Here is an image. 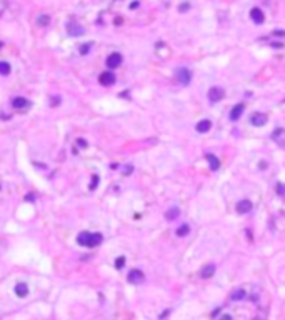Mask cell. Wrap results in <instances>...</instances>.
<instances>
[{
  "label": "cell",
  "mask_w": 285,
  "mask_h": 320,
  "mask_svg": "<svg viewBox=\"0 0 285 320\" xmlns=\"http://www.w3.org/2000/svg\"><path fill=\"white\" fill-rule=\"evenodd\" d=\"M104 240L102 233H90V232H80L77 235V243L82 247H97Z\"/></svg>",
  "instance_id": "obj_1"
},
{
  "label": "cell",
  "mask_w": 285,
  "mask_h": 320,
  "mask_svg": "<svg viewBox=\"0 0 285 320\" xmlns=\"http://www.w3.org/2000/svg\"><path fill=\"white\" fill-rule=\"evenodd\" d=\"M175 78H177V82L182 83V85H188L190 80H192V73H190L188 68L182 67V68H178V70L175 72Z\"/></svg>",
  "instance_id": "obj_2"
},
{
  "label": "cell",
  "mask_w": 285,
  "mask_h": 320,
  "mask_svg": "<svg viewBox=\"0 0 285 320\" xmlns=\"http://www.w3.org/2000/svg\"><path fill=\"white\" fill-rule=\"evenodd\" d=\"M122 55H120L119 52H114V53H110L109 57H107V67L110 68V70H114V68H119L120 65H122Z\"/></svg>",
  "instance_id": "obj_3"
},
{
  "label": "cell",
  "mask_w": 285,
  "mask_h": 320,
  "mask_svg": "<svg viewBox=\"0 0 285 320\" xmlns=\"http://www.w3.org/2000/svg\"><path fill=\"white\" fill-rule=\"evenodd\" d=\"M145 280V275H144V272L139 269H134V270H130L129 272V282L130 284H142Z\"/></svg>",
  "instance_id": "obj_4"
},
{
  "label": "cell",
  "mask_w": 285,
  "mask_h": 320,
  "mask_svg": "<svg viewBox=\"0 0 285 320\" xmlns=\"http://www.w3.org/2000/svg\"><path fill=\"white\" fill-rule=\"evenodd\" d=\"M252 202L247 200V198H244V200H239V203H237V207H235V210H237V213H249V212H252Z\"/></svg>",
  "instance_id": "obj_5"
},
{
  "label": "cell",
  "mask_w": 285,
  "mask_h": 320,
  "mask_svg": "<svg viewBox=\"0 0 285 320\" xmlns=\"http://www.w3.org/2000/svg\"><path fill=\"white\" fill-rule=\"evenodd\" d=\"M223 98V90L222 88H218V87H212L210 90H208V100L210 102H218V100H222Z\"/></svg>",
  "instance_id": "obj_6"
},
{
  "label": "cell",
  "mask_w": 285,
  "mask_h": 320,
  "mask_svg": "<svg viewBox=\"0 0 285 320\" xmlns=\"http://www.w3.org/2000/svg\"><path fill=\"white\" fill-rule=\"evenodd\" d=\"M100 83L102 85H105V87H110V85H114L115 83V75L112 72H104V73H100V77H99Z\"/></svg>",
  "instance_id": "obj_7"
},
{
  "label": "cell",
  "mask_w": 285,
  "mask_h": 320,
  "mask_svg": "<svg viewBox=\"0 0 285 320\" xmlns=\"http://www.w3.org/2000/svg\"><path fill=\"white\" fill-rule=\"evenodd\" d=\"M250 124L254 127H264L267 124V115L265 114H254L250 117Z\"/></svg>",
  "instance_id": "obj_8"
},
{
  "label": "cell",
  "mask_w": 285,
  "mask_h": 320,
  "mask_svg": "<svg viewBox=\"0 0 285 320\" xmlns=\"http://www.w3.org/2000/svg\"><path fill=\"white\" fill-rule=\"evenodd\" d=\"M244 109H245V105L244 103H239V105H235L232 109V112H230V120L232 122H237V120L242 117V114H244Z\"/></svg>",
  "instance_id": "obj_9"
},
{
  "label": "cell",
  "mask_w": 285,
  "mask_h": 320,
  "mask_svg": "<svg viewBox=\"0 0 285 320\" xmlns=\"http://www.w3.org/2000/svg\"><path fill=\"white\" fill-rule=\"evenodd\" d=\"M28 105H30V102H28L27 98H23V97H15V98H12V107H14V109L22 110V109H27Z\"/></svg>",
  "instance_id": "obj_10"
},
{
  "label": "cell",
  "mask_w": 285,
  "mask_h": 320,
  "mask_svg": "<svg viewBox=\"0 0 285 320\" xmlns=\"http://www.w3.org/2000/svg\"><path fill=\"white\" fill-rule=\"evenodd\" d=\"M250 18H252L255 23H264L265 15H264V12L260 10V9H252V10H250Z\"/></svg>",
  "instance_id": "obj_11"
},
{
  "label": "cell",
  "mask_w": 285,
  "mask_h": 320,
  "mask_svg": "<svg viewBox=\"0 0 285 320\" xmlns=\"http://www.w3.org/2000/svg\"><path fill=\"white\" fill-rule=\"evenodd\" d=\"M210 127H212V122H210V120H207V119H203V120H200V122L197 124V127H195V129H197L198 134H207L208 130H210Z\"/></svg>",
  "instance_id": "obj_12"
},
{
  "label": "cell",
  "mask_w": 285,
  "mask_h": 320,
  "mask_svg": "<svg viewBox=\"0 0 285 320\" xmlns=\"http://www.w3.org/2000/svg\"><path fill=\"white\" fill-rule=\"evenodd\" d=\"M205 159H207L208 165H210V170H218V167H220V160L215 157L213 154H207L205 155Z\"/></svg>",
  "instance_id": "obj_13"
},
{
  "label": "cell",
  "mask_w": 285,
  "mask_h": 320,
  "mask_svg": "<svg viewBox=\"0 0 285 320\" xmlns=\"http://www.w3.org/2000/svg\"><path fill=\"white\" fill-rule=\"evenodd\" d=\"M213 274H215V265H213V263H208V265H205V267L202 269V272H200L202 279H210Z\"/></svg>",
  "instance_id": "obj_14"
},
{
  "label": "cell",
  "mask_w": 285,
  "mask_h": 320,
  "mask_svg": "<svg viewBox=\"0 0 285 320\" xmlns=\"http://www.w3.org/2000/svg\"><path fill=\"white\" fill-rule=\"evenodd\" d=\"M15 294H17V297H20V299H23V297H27L28 295V287H27L23 282L22 284H17V287H15Z\"/></svg>",
  "instance_id": "obj_15"
},
{
  "label": "cell",
  "mask_w": 285,
  "mask_h": 320,
  "mask_svg": "<svg viewBox=\"0 0 285 320\" xmlns=\"http://www.w3.org/2000/svg\"><path fill=\"white\" fill-rule=\"evenodd\" d=\"M245 297H247V292H245V289H237L235 292H232V295H230V299H232L233 302H239V300H244Z\"/></svg>",
  "instance_id": "obj_16"
},
{
  "label": "cell",
  "mask_w": 285,
  "mask_h": 320,
  "mask_svg": "<svg viewBox=\"0 0 285 320\" xmlns=\"http://www.w3.org/2000/svg\"><path fill=\"white\" fill-rule=\"evenodd\" d=\"M67 30L70 35H82L83 33V28H80V25H75V23H70L67 27Z\"/></svg>",
  "instance_id": "obj_17"
},
{
  "label": "cell",
  "mask_w": 285,
  "mask_h": 320,
  "mask_svg": "<svg viewBox=\"0 0 285 320\" xmlns=\"http://www.w3.org/2000/svg\"><path fill=\"white\" fill-rule=\"evenodd\" d=\"M178 213H180V210H178L177 207H173V208H170V210H167L165 218H167V220H173V218L178 217Z\"/></svg>",
  "instance_id": "obj_18"
},
{
  "label": "cell",
  "mask_w": 285,
  "mask_h": 320,
  "mask_svg": "<svg viewBox=\"0 0 285 320\" xmlns=\"http://www.w3.org/2000/svg\"><path fill=\"white\" fill-rule=\"evenodd\" d=\"M190 232V227H188V225H187V223H183V225H180V227L177 228V237H185L187 233Z\"/></svg>",
  "instance_id": "obj_19"
},
{
  "label": "cell",
  "mask_w": 285,
  "mask_h": 320,
  "mask_svg": "<svg viewBox=\"0 0 285 320\" xmlns=\"http://www.w3.org/2000/svg\"><path fill=\"white\" fill-rule=\"evenodd\" d=\"M10 70H12V67L9 62H0V75H9Z\"/></svg>",
  "instance_id": "obj_20"
},
{
  "label": "cell",
  "mask_w": 285,
  "mask_h": 320,
  "mask_svg": "<svg viewBox=\"0 0 285 320\" xmlns=\"http://www.w3.org/2000/svg\"><path fill=\"white\" fill-rule=\"evenodd\" d=\"M125 265V257H119L115 260V269H122Z\"/></svg>",
  "instance_id": "obj_21"
},
{
  "label": "cell",
  "mask_w": 285,
  "mask_h": 320,
  "mask_svg": "<svg viewBox=\"0 0 285 320\" xmlns=\"http://www.w3.org/2000/svg\"><path fill=\"white\" fill-rule=\"evenodd\" d=\"M47 23H48V17H47V15L38 17V25H43V27H45Z\"/></svg>",
  "instance_id": "obj_22"
},
{
  "label": "cell",
  "mask_w": 285,
  "mask_h": 320,
  "mask_svg": "<svg viewBox=\"0 0 285 320\" xmlns=\"http://www.w3.org/2000/svg\"><path fill=\"white\" fill-rule=\"evenodd\" d=\"M277 192H279V195H282V197L285 195V185L284 183H279V185H277Z\"/></svg>",
  "instance_id": "obj_23"
},
{
  "label": "cell",
  "mask_w": 285,
  "mask_h": 320,
  "mask_svg": "<svg viewBox=\"0 0 285 320\" xmlns=\"http://www.w3.org/2000/svg\"><path fill=\"white\" fill-rule=\"evenodd\" d=\"M97 182H99V177H97V175H93V182L90 183V190H93V188L97 187Z\"/></svg>",
  "instance_id": "obj_24"
},
{
  "label": "cell",
  "mask_w": 285,
  "mask_h": 320,
  "mask_svg": "<svg viewBox=\"0 0 285 320\" xmlns=\"http://www.w3.org/2000/svg\"><path fill=\"white\" fill-rule=\"evenodd\" d=\"M88 48H90V43H87V45H82V47H80V52H82V55H85V53H87Z\"/></svg>",
  "instance_id": "obj_25"
},
{
  "label": "cell",
  "mask_w": 285,
  "mask_h": 320,
  "mask_svg": "<svg viewBox=\"0 0 285 320\" xmlns=\"http://www.w3.org/2000/svg\"><path fill=\"white\" fill-rule=\"evenodd\" d=\"M282 134H284V130H282V129H277V130L274 132V135H272V137H274V139H279Z\"/></svg>",
  "instance_id": "obj_26"
},
{
  "label": "cell",
  "mask_w": 285,
  "mask_h": 320,
  "mask_svg": "<svg viewBox=\"0 0 285 320\" xmlns=\"http://www.w3.org/2000/svg\"><path fill=\"white\" fill-rule=\"evenodd\" d=\"M132 170H134V169H132L130 165H127V167H125V170H124V174H125V175H130V172H132Z\"/></svg>",
  "instance_id": "obj_27"
},
{
  "label": "cell",
  "mask_w": 285,
  "mask_h": 320,
  "mask_svg": "<svg viewBox=\"0 0 285 320\" xmlns=\"http://www.w3.org/2000/svg\"><path fill=\"white\" fill-rule=\"evenodd\" d=\"M33 198H35V197H33V193H28V195L25 197V200H27V202H33Z\"/></svg>",
  "instance_id": "obj_28"
},
{
  "label": "cell",
  "mask_w": 285,
  "mask_h": 320,
  "mask_svg": "<svg viewBox=\"0 0 285 320\" xmlns=\"http://www.w3.org/2000/svg\"><path fill=\"white\" fill-rule=\"evenodd\" d=\"M187 9H188V4H182V5H180V9H178V10H180V12H185Z\"/></svg>",
  "instance_id": "obj_29"
},
{
  "label": "cell",
  "mask_w": 285,
  "mask_h": 320,
  "mask_svg": "<svg viewBox=\"0 0 285 320\" xmlns=\"http://www.w3.org/2000/svg\"><path fill=\"white\" fill-rule=\"evenodd\" d=\"M274 35H280V37H285V32L284 30H275Z\"/></svg>",
  "instance_id": "obj_30"
},
{
  "label": "cell",
  "mask_w": 285,
  "mask_h": 320,
  "mask_svg": "<svg viewBox=\"0 0 285 320\" xmlns=\"http://www.w3.org/2000/svg\"><path fill=\"white\" fill-rule=\"evenodd\" d=\"M135 7H139V2H134V4L130 5V9H135Z\"/></svg>",
  "instance_id": "obj_31"
},
{
  "label": "cell",
  "mask_w": 285,
  "mask_h": 320,
  "mask_svg": "<svg viewBox=\"0 0 285 320\" xmlns=\"http://www.w3.org/2000/svg\"><path fill=\"white\" fill-rule=\"evenodd\" d=\"M0 47H2V43H0Z\"/></svg>",
  "instance_id": "obj_32"
}]
</instances>
